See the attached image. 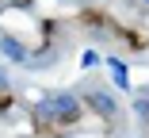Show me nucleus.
<instances>
[{
  "instance_id": "1",
  "label": "nucleus",
  "mask_w": 149,
  "mask_h": 138,
  "mask_svg": "<svg viewBox=\"0 0 149 138\" xmlns=\"http://www.w3.org/2000/svg\"><path fill=\"white\" fill-rule=\"evenodd\" d=\"M0 58L12 62V65H19V69H35V54H31V46H27L15 31H8L4 23H0Z\"/></svg>"
},
{
  "instance_id": "2",
  "label": "nucleus",
  "mask_w": 149,
  "mask_h": 138,
  "mask_svg": "<svg viewBox=\"0 0 149 138\" xmlns=\"http://www.w3.org/2000/svg\"><path fill=\"white\" fill-rule=\"evenodd\" d=\"M80 100H84V107L88 111H96V115H103V119H118V96L111 92V88H100V85H92V88H80Z\"/></svg>"
},
{
  "instance_id": "3",
  "label": "nucleus",
  "mask_w": 149,
  "mask_h": 138,
  "mask_svg": "<svg viewBox=\"0 0 149 138\" xmlns=\"http://www.w3.org/2000/svg\"><path fill=\"white\" fill-rule=\"evenodd\" d=\"M103 65L111 69V85H115L118 92H130V96H134V85H130V62H123L118 54H107Z\"/></svg>"
},
{
  "instance_id": "4",
  "label": "nucleus",
  "mask_w": 149,
  "mask_h": 138,
  "mask_svg": "<svg viewBox=\"0 0 149 138\" xmlns=\"http://www.w3.org/2000/svg\"><path fill=\"white\" fill-rule=\"evenodd\" d=\"M107 58L96 50V46H88V50H80V69H92V65H103Z\"/></svg>"
},
{
  "instance_id": "5",
  "label": "nucleus",
  "mask_w": 149,
  "mask_h": 138,
  "mask_svg": "<svg viewBox=\"0 0 149 138\" xmlns=\"http://www.w3.org/2000/svg\"><path fill=\"white\" fill-rule=\"evenodd\" d=\"M0 88H12V77H8V69L0 65Z\"/></svg>"
}]
</instances>
